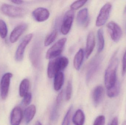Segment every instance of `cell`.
<instances>
[{"mask_svg":"<svg viewBox=\"0 0 126 125\" xmlns=\"http://www.w3.org/2000/svg\"><path fill=\"white\" fill-rule=\"evenodd\" d=\"M118 63V58L114 55L105 72L104 83L107 90L114 87L117 83V72Z\"/></svg>","mask_w":126,"mask_h":125,"instance_id":"6da1fadb","label":"cell"},{"mask_svg":"<svg viewBox=\"0 0 126 125\" xmlns=\"http://www.w3.org/2000/svg\"><path fill=\"white\" fill-rule=\"evenodd\" d=\"M68 63L69 60L65 57H61L52 59L48 64L47 74L48 78H54L57 73L62 72L66 68Z\"/></svg>","mask_w":126,"mask_h":125,"instance_id":"7a4b0ae2","label":"cell"},{"mask_svg":"<svg viewBox=\"0 0 126 125\" xmlns=\"http://www.w3.org/2000/svg\"><path fill=\"white\" fill-rule=\"evenodd\" d=\"M103 59L101 55H97L90 61L87 69L86 79L87 82L90 81L97 73L100 68Z\"/></svg>","mask_w":126,"mask_h":125,"instance_id":"3957f363","label":"cell"},{"mask_svg":"<svg viewBox=\"0 0 126 125\" xmlns=\"http://www.w3.org/2000/svg\"><path fill=\"white\" fill-rule=\"evenodd\" d=\"M0 9L3 14L11 17H22L26 13V11L23 8L7 4H2Z\"/></svg>","mask_w":126,"mask_h":125,"instance_id":"277c9868","label":"cell"},{"mask_svg":"<svg viewBox=\"0 0 126 125\" xmlns=\"http://www.w3.org/2000/svg\"><path fill=\"white\" fill-rule=\"evenodd\" d=\"M67 41L66 38H63L56 42L47 52L46 58L52 59L59 56L63 52Z\"/></svg>","mask_w":126,"mask_h":125,"instance_id":"5b68a950","label":"cell"},{"mask_svg":"<svg viewBox=\"0 0 126 125\" xmlns=\"http://www.w3.org/2000/svg\"><path fill=\"white\" fill-rule=\"evenodd\" d=\"M41 53V44L39 41H38L33 45L30 53L31 62L34 67L36 68L40 67Z\"/></svg>","mask_w":126,"mask_h":125,"instance_id":"8992f818","label":"cell"},{"mask_svg":"<svg viewBox=\"0 0 126 125\" xmlns=\"http://www.w3.org/2000/svg\"><path fill=\"white\" fill-rule=\"evenodd\" d=\"M74 11L72 10H68L65 13L61 28V31L63 34L66 35L69 32L74 20Z\"/></svg>","mask_w":126,"mask_h":125,"instance_id":"52a82bcc","label":"cell"},{"mask_svg":"<svg viewBox=\"0 0 126 125\" xmlns=\"http://www.w3.org/2000/svg\"><path fill=\"white\" fill-rule=\"evenodd\" d=\"M111 8V4L110 3H106L102 7L97 17L95 23L97 26H102L105 24L109 17Z\"/></svg>","mask_w":126,"mask_h":125,"instance_id":"ba28073f","label":"cell"},{"mask_svg":"<svg viewBox=\"0 0 126 125\" xmlns=\"http://www.w3.org/2000/svg\"><path fill=\"white\" fill-rule=\"evenodd\" d=\"M12 76V73L8 72L5 73L1 78L0 83V91L1 97L2 100H5L7 97L10 81Z\"/></svg>","mask_w":126,"mask_h":125,"instance_id":"9c48e42d","label":"cell"},{"mask_svg":"<svg viewBox=\"0 0 126 125\" xmlns=\"http://www.w3.org/2000/svg\"><path fill=\"white\" fill-rule=\"evenodd\" d=\"M108 31L112 39L117 42L123 35V31L120 26L114 21H111L107 25Z\"/></svg>","mask_w":126,"mask_h":125,"instance_id":"30bf717a","label":"cell"},{"mask_svg":"<svg viewBox=\"0 0 126 125\" xmlns=\"http://www.w3.org/2000/svg\"><path fill=\"white\" fill-rule=\"evenodd\" d=\"M33 35L30 34L25 36L19 45H18L15 54V59L17 61L23 60L25 49L28 44L32 39Z\"/></svg>","mask_w":126,"mask_h":125,"instance_id":"8fae6325","label":"cell"},{"mask_svg":"<svg viewBox=\"0 0 126 125\" xmlns=\"http://www.w3.org/2000/svg\"><path fill=\"white\" fill-rule=\"evenodd\" d=\"M32 15L35 20L38 22H43L47 20L50 16L48 9L44 7H39L34 10Z\"/></svg>","mask_w":126,"mask_h":125,"instance_id":"7c38bea8","label":"cell"},{"mask_svg":"<svg viewBox=\"0 0 126 125\" xmlns=\"http://www.w3.org/2000/svg\"><path fill=\"white\" fill-rule=\"evenodd\" d=\"M28 27L26 23H21L16 26L10 34V41L12 43L17 42L21 35L23 34Z\"/></svg>","mask_w":126,"mask_h":125,"instance_id":"4fadbf2b","label":"cell"},{"mask_svg":"<svg viewBox=\"0 0 126 125\" xmlns=\"http://www.w3.org/2000/svg\"><path fill=\"white\" fill-rule=\"evenodd\" d=\"M23 117L22 109L19 107L14 108L10 116V123L12 125H20Z\"/></svg>","mask_w":126,"mask_h":125,"instance_id":"5bb4252c","label":"cell"},{"mask_svg":"<svg viewBox=\"0 0 126 125\" xmlns=\"http://www.w3.org/2000/svg\"><path fill=\"white\" fill-rule=\"evenodd\" d=\"M95 45L94 34L93 32H89L87 39L86 45L85 49V56L88 58L92 53Z\"/></svg>","mask_w":126,"mask_h":125,"instance_id":"9a60e30c","label":"cell"},{"mask_svg":"<svg viewBox=\"0 0 126 125\" xmlns=\"http://www.w3.org/2000/svg\"><path fill=\"white\" fill-rule=\"evenodd\" d=\"M104 95V89L102 86L96 87L93 92V98L95 106H97L102 101Z\"/></svg>","mask_w":126,"mask_h":125,"instance_id":"2e32d148","label":"cell"},{"mask_svg":"<svg viewBox=\"0 0 126 125\" xmlns=\"http://www.w3.org/2000/svg\"><path fill=\"white\" fill-rule=\"evenodd\" d=\"M88 18V10L87 8L80 10L78 12L77 21L79 25L81 26L86 25Z\"/></svg>","mask_w":126,"mask_h":125,"instance_id":"e0dca14e","label":"cell"},{"mask_svg":"<svg viewBox=\"0 0 126 125\" xmlns=\"http://www.w3.org/2000/svg\"><path fill=\"white\" fill-rule=\"evenodd\" d=\"M84 56V52L82 48L79 49L78 51L73 60V65L74 68L77 70H79L83 63Z\"/></svg>","mask_w":126,"mask_h":125,"instance_id":"ac0fdd59","label":"cell"},{"mask_svg":"<svg viewBox=\"0 0 126 125\" xmlns=\"http://www.w3.org/2000/svg\"><path fill=\"white\" fill-rule=\"evenodd\" d=\"M36 112V107L35 106L33 105H31L25 109L24 116L26 123L28 124L33 119Z\"/></svg>","mask_w":126,"mask_h":125,"instance_id":"d6986e66","label":"cell"},{"mask_svg":"<svg viewBox=\"0 0 126 125\" xmlns=\"http://www.w3.org/2000/svg\"><path fill=\"white\" fill-rule=\"evenodd\" d=\"M64 81V76L63 72H60L56 74L54 79V89L56 91L60 90Z\"/></svg>","mask_w":126,"mask_h":125,"instance_id":"ffe728a7","label":"cell"},{"mask_svg":"<svg viewBox=\"0 0 126 125\" xmlns=\"http://www.w3.org/2000/svg\"><path fill=\"white\" fill-rule=\"evenodd\" d=\"M84 113L81 109L76 111L73 117L72 121L75 125H83L85 121Z\"/></svg>","mask_w":126,"mask_h":125,"instance_id":"44dd1931","label":"cell"},{"mask_svg":"<svg viewBox=\"0 0 126 125\" xmlns=\"http://www.w3.org/2000/svg\"><path fill=\"white\" fill-rule=\"evenodd\" d=\"M30 81L25 79L21 82L19 87V94L21 97H24L28 93L30 88Z\"/></svg>","mask_w":126,"mask_h":125,"instance_id":"7402d4cb","label":"cell"},{"mask_svg":"<svg viewBox=\"0 0 126 125\" xmlns=\"http://www.w3.org/2000/svg\"><path fill=\"white\" fill-rule=\"evenodd\" d=\"M98 52L101 53L104 49L105 45L103 31L102 29H98L97 32Z\"/></svg>","mask_w":126,"mask_h":125,"instance_id":"603a6c76","label":"cell"},{"mask_svg":"<svg viewBox=\"0 0 126 125\" xmlns=\"http://www.w3.org/2000/svg\"><path fill=\"white\" fill-rule=\"evenodd\" d=\"M120 90V84L117 81L115 86L111 89L107 90V96L109 97L114 98L117 97L119 94Z\"/></svg>","mask_w":126,"mask_h":125,"instance_id":"cb8c5ba5","label":"cell"},{"mask_svg":"<svg viewBox=\"0 0 126 125\" xmlns=\"http://www.w3.org/2000/svg\"><path fill=\"white\" fill-rule=\"evenodd\" d=\"M58 32L57 30H54L47 35L45 38L44 42V46H48L52 44L56 40Z\"/></svg>","mask_w":126,"mask_h":125,"instance_id":"d4e9b609","label":"cell"},{"mask_svg":"<svg viewBox=\"0 0 126 125\" xmlns=\"http://www.w3.org/2000/svg\"><path fill=\"white\" fill-rule=\"evenodd\" d=\"M8 33L7 26L5 22L2 20H0V36L2 39L6 37Z\"/></svg>","mask_w":126,"mask_h":125,"instance_id":"484cf974","label":"cell"},{"mask_svg":"<svg viewBox=\"0 0 126 125\" xmlns=\"http://www.w3.org/2000/svg\"><path fill=\"white\" fill-rule=\"evenodd\" d=\"M72 107L71 106L69 109L63 120L62 125H70L72 116Z\"/></svg>","mask_w":126,"mask_h":125,"instance_id":"4316f807","label":"cell"},{"mask_svg":"<svg viewBox=\"0 0 126 125\" xmlns=\"http://www.w3.org/2000/svg\"><path fill=\"white\" fill-rule=\"evenodd\" d=\"M87 2V0H77L73 2L70 5V8L72 10H77L82 7Z\"/></svg>","mask_w":126,"mask_h":125,"instance_id":"83f0119b","label":"cell"},{"mask_svg":"<svg viewBox=\"0 0 126 125\" xmlns=\"http://www.w3.org/2000/svg\"><path fill=\"white\" fill-rule=\"evenodd\" d=\"M72 82L70 81H69L67 85L66 91V99L68 101L71 99L72 97Z\"/></svg>","mask_w":126,"mask_h":125,"instance_id":"f1b7e54d","label":"cell"},{"mask_svg":"<svg viewBox=\"0 0 126 125\" xmlns=\"http://www.w3.org/2000/svg\"><path fill=\"white\" fill-rule=\"evenodd\" d=\"M106 119L104 116L100 115L98 116L95 119L93 125H104Z\"/></svg>","mask_w":126,"mask_h":125,"instance_id":"f546056e","label":"cell"},{"mask_svg":"<svg viewBox=\"0 0 126 125\" xmlns=\"http://www.w3.org/2000/svg\"><path fill=\"white\" fill-rule=\"evenodd\" d=\"M32 99V95L31 93L28 92L23 99V104L24 106H27L30 104Z\"/></svg>","mask_w":126,"mask_h":125,"instance_id":"4dcf8cb0","label":"cell"},{"mask_svg":"<svg viewBox=\"0 0 126 125\" xmlns=\"http://www.w3.org/2000/svg\"><path fill=\"white\" fill-rule=\"evenodd\" d=\"M63 91H61L58 94V95L57 97V99H56V105L55 107L58 108V107L60 106L61 102H62V101H63Z\"/></svg>","mask_w":126,"mask_h":125,"instance_id":"1f68e13d","label":"cell"},{"mask_svg":"<svg viewBox=\"0 0 126 125\" xmlns=\"http://www.w3.org/2000/svg\"><path fill=\"white\" fill-rule=\"evenodd\" d=\"M126 73V50L123 57L122 75L124 76Z\"/></svg>","mask_w":126,"mask_h":125,"instance_id":"d6a6232c","label":"cell"},{"mask_svg":"<svg viewBox=\"0 0 126 125\" xmlns=\"http://www.w3.org/2000/svg\"><path fill=\"white\" fill-rule=\"evenodd\" d=\"M109 125H118V119L117 117H115L113 119L111 123Z\"/></svg>","mask_w":126,"mask_h":125,"instance_id":"836d02e7","label":"cell"},{"mask_svg":"<svg viewBox=\"0 0 126 125\" xmlns=\"http://www.w3.org/2000/svg\"><path fill=\"white\" fill-rule=\"evenodd\" d=\"M12 2L16 4H21L23 3V1L20 0H13L11 1Z\"/></svg>","mask_w":126,"mask_h":125,"instance_id":"e575fe53","label":"cell"},{"mask_svg":"<svg viewBox=\"0 0 126 125\" xmlns=\"http://www.w3.org/2000/svg\"><path fill=\"white\" fill-rule=\"evenodd\" d=\"M35 125H42L41 123L40 122H38V121H37V122H36V123H35Z\"/></svg>","mask_w":126,"mask_h":125,"instance_id":"d590c367","label":"cell"},{"mask_svg":"<svg viewBox=\"0 0 126 125\" xmlns=\"http://www.w3.org/2000/svg\"><path fill=\"white\" fill-rule=\"evenodd\" d=\"M122 125H126V121H124Z\"/></svg>","mask_w":126,"mask_h":125,"instance_id":"8d00e7d4","label":"cell"},{"mask_svg":"<svg viewBox=\"0 0 126 125\" xmlns=\"http://www.w3.org/2000/svg\"><path fill=\"white\" fill-rule=\"evenodd\" d=\"M124 12H125V13L126 14V8H125V10H124Z\"/></svg>","mask_w":126,"mask_h":125,"instance_id":"74e56055","label":"cell"},{"mask_svg":"<svg viewBox=\"0 0 126 125\" xmlns=\"http://www.w3.org/2000/svg\"></svg>","mask_w":126,"mask_h":125,"instance_id":"f35d334b","label":"cell"}]
</instances>
